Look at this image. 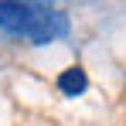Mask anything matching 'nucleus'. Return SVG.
I'll use <instances>...</instances> for the list:
<instances>
[{
  "label": "nucleus",
  "instance_id": "nucleus-1",
  "mask_svg": "<svg viewBox=\"0 0 126 126\" xmlns=\"http://www.w3.org/2000/svg\"><path fill=\"white\" fill-rule=\"evenodd\" d=\"M0 31L41 48L68 34V17L55 0H0Z\"/></svg>",
  "mask_w": 126,
  "mask_h": 126
},
{
  "label": "nucleus",
  "instance_id": "nucleus-2",
  "mask_svg": "<svg viewBox=\"0 0 126 126\" xmlns=\"http://www.w3.org/2000/svg\"><path fill=\"white\" fill-rule=\"evenodd\" d=\"M85 89H89V75H85V68H79V65L65 68L62 75H58V92H62V95H68V99L82 95Z\"/></svg>",
  "mask_w": 126,
  "mask_h": 126
}]
</instances>
